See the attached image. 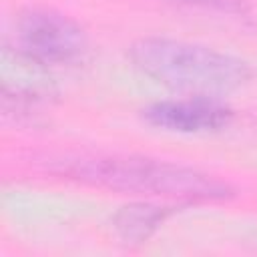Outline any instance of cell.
Listing matches in <instances>:
<instances>
[{"label":"cell","instance_id":"1","mask_svg":"<svg viewBox=\"0 0 257 257\" xmlns=\"http://www.w3.org/2000/svg\"><path fill=\"white\" fill-rule=\"evenodd\" d=\"M58 173L70 179L122 193H143L187 203H221L235 189L203 171L145 157L98 155L60 161Z\"/></svg>","mask_w":257,"mask_h":257},{"label":"cell","instance_id":"2","mask_svg":"<svg viewBox=\"0 0 257 257\" xmlns=\"http://www.w3.org/2000/svg\"><path fill=\"white\" fill-rule=\"evenodd\" d=\"M131 60L147 76L185 92L213 96L231 92L251 78L245 60L173 38H141L128 48Z\"/></svg>","mask_w":257,"mask_h":257},{"label":"cell","instance_id":"3","mask_svg":"<svg viewBox=\"0 0 257 257\" xmlns=\"http://www.w3.org/2000/svg\"><path fill=\"white\" fill-rule=\"evenodd\" d=\"M20 48L40 62H72L86 52V34L78 22L50 8H28L18 16Z\"/></svg>","mask_w":257,"mask_h":257},{"label":"cell","instance_id":"4","mask_svg":"<svg viewBox=\"0 0 257 257\" xmlns=\"http://www.w3.org/2000/svg\"><path fill=\"white\" fill-rule=\"evenodd\" d=\"M143 116L149 124L165 131L213 133L229 126L233 120V110L213 98L197 96L187 100L155 102L143 110Z\"/></svg>","mask_w":257,"mask_h":257},{"label":"cell","instance_id":"5","mask_svg":"<svg viewBox=\"0 0 257 257\" xmlns=\"http://www.w3.org/2000/svg\"><path fill=\"white\" fill-rule=\"evenodd\" d=\"M171 207L133 203L122 207L114 217V229L126 243H143L169 217Z\"/></svg>","mask_w":257,"mask_h":257},{"label":"cell","instance_id":"6","mask_svg":"<svg viewBox=\"0 0 257 257\" xmlns=\"http://www.w3.org/2000/svg\"><path fill=\"white\" fill-rule=\"evenodd\" d=\"M171 2H181L189 6H199V8L217 10L223 14H237V16H245L249 12V4L245 0H171Z\"/></svg>","mask_w":257,"mask_h":257}]
</instances>
